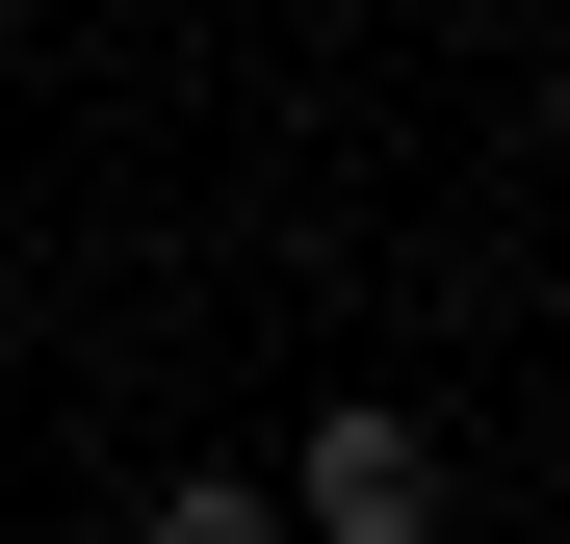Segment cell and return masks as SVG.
Segmentation results:
<instances>
[{
    "label": "cell",
    "mask_w": 570,
    "mask_h": 544,
    "mask_svg": "<svg viewBox=\"0 0 570 544\" xmlns=\"http://www.w3.org/2000/svg\"><path fill=\"white\" fill-rule=\"evenodd\" d=\"M130 544H312V518H285V467H156Z\"/></svg>",
    "instance_id": "2"
},
{
    "label": "cell",
    "mask_w": 570,
    "mask_h": 544,
    "mask_svg": "<svg viewBox=\"0 0 570 544\" xmlns=\"http://www.w3.org/2000/svg\"><path fill=\"white\" fill-rule=\"evenodd\" d=\"M285 518H312V544H441V415H415V389H312Z\"/></svg>",
    "instance_id": "1"
}]
</instances>
